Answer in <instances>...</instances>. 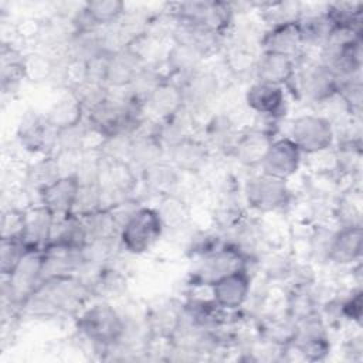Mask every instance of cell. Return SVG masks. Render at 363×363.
Instances as JSON below:
<instances>
[{
    "mask_svg": "<svg viewBox=\"0 0 363 363\" xmlns=\"http://www.w3.org/2000/svg\"><path fill=\"white\" fill-rule=\"evenodd\" d=\"M94 296L91 285L79 275H52L41 279L21 306V312L37 318L77 313Z\"/></svg>",
    "mask_w": 363,
    "mask_h": 363,
    "instance_id": "obj_1",
    "label": "cell"
},
{
    "mask_svg": "<svg viewBox=\"0 0 363 363\" xmlns=\"http://www.w3.org/2000/svg\"><path fill=\"white\" fill-rule=\"evenodd\" d=\"M77 329L96 349L113 350L122 342L125 319L108 301H99L81 311Z\"/></svg>",
    "mask_w": 363,
    "mask_h": 363,
    "instance_id": "obj_2",
    "label": "cell"
},
{
    "mask_svg": "<svg viewBox=\"0 0 363 363\" xmlns=\"http://www.w3.org/2000/svg\"><path fill=\"white\" fill-rule=\"evenodd\" d=\"M164 10L174 21L196 26L218 35H224L233 21V3L204 0V1H182L167 4Z\"/></svg>",
    "mask_w": 363,
    "mask_h": 363,
    "instance_id": "obj_3",
    "label": "cell"
},
{
    "mask_svg": "<svg viewBox=\"0 0 363 363\" xmlns=\"http://www.w3.org/2000/svg\"><path fill=\"white\" fill-rule=\"evenodd\" d=\"M163 230L164 225L157 208L139 206L123 223L119 245L129 254H143L159 241Z\"/></svg>",
    "mask_w": 363,
    "mask_h": 363,
    "instance_id": "obj_4",
    "label": "cell"
},
{
    "mask_svg": "<svg viewBox=\"0 0 363 363\" xmlns=\"http://www.w3.org/2000/svg\"><path fill=\"white\" fill-rule=\"evenodd\" d=\"M44 251L30 248L11 275L4 278L3 301L20 311L43 279Z\"/></svg>",
    "mask_w": 363,
    "mask_h": 363,
    "instance_id": "obj_5",
    "label": "cell"
},
{
    "mask_svg": "<svg viewBox=\"0 0 363 363\" xmlns=\"http://www.w3.org/2000/svg\"><path fill=\"white\" fill-rule=\"evenodd\" d=\"M292 85H295L296 94L309 104L323 105L337 95L339 78L322 61H309L296 69L289 86Z\"/></svg>",
    "mask_w": 363,
    "mask_h": 363,
    "instance_id": "obj_6",
    "label": "cell"
},
{
    "mask_svg": "<svg viewBox=\"0 0 363 363\" xmlns=\"http://www.w3.org/2000/svg\"><path fill=\"white\" fill-rule=\"evenodd\" d=\"M250 257L235 244L225 241L216 251L200 258L197 267L190 274L189 284L191 286H211L224 275L247 267Z\"/></svg>",
    "mask_w": 363,
    "mask_h": 363,
    "instance_id": "obj_7",
    "label": "cell"
},
{
    "mask_svg": "<svg viewBox=\"0 0 363 363\" xmlns=\"http://www.w3.org/2000/svg\"><path fill=\"white\" fill-rule=\"evenodd\" d=\"M335 126L323 115L305 113L292 121L288 136L305 155H318L329 150L335 143Z\"/></svg>",
    "mask_w": 363,
    "mask_h": 363,
    "instance_id": "obj_8",
    "label": "cell"
},
{
    "mask_svg": "<svg viewBox=\"0 0 363 363\" xmlns=\"http://www.w3.org/2000/svg\"><path fill=\"white\" fill-rule=\"evenodd\" d=\"M244 197L250 208L271 213L285 208L292 199L286 180L264 173L254 174L244 184Z\"/></svg>",
    "mask_w": 363,
    "mask_h": 363,
    "instance_id": "obj_9",
    "label": "cell"
},
{
    "mask_svg": "<svg viewBox=\"0 0 363 363\" xmlns=\"http://www.w3.org/2000/svg\"><path fill=\"white\" fill-rule=\"evenodd\" d=\"M301 159V150L288 136L274 139L265 157L259 164L261 173L277 179L288 180L299 170Z\"/></svg>",
    "mask_w": 363,
    "mask_h": 363,
    "instance_id": "obj_10",
    "label": "cell"
},
{
    "mask_svg": "<svg viewBox=\"0 0 363 363\" xmlns=\"http://www.w3.org/2000/svg\"><path fill=\"white\" fill-rule=\"evenodd\" d=\"M211 298L225 311L234 312L240 309L248 299L251 289V275L248 267L238 268L223 278L217 279L211 286Z\"/></svg>",
    "mask_w": 363,
    "mask_h": 363,
    "instance_id": "obj_11",
    "label": "cell"
},
{
    "mask_svg": "<svg viewBox=\"0 0 363 363\" xmlns=\"http://www.w3.org/2000/svg\"><path fill=\"white\" fill-rule=\"evenodd\" d=\"M274 133L265 128H248L238 132L235 142L231 147V155L245 167H257L265 157Z\"/></svg>",
    "mask_w": 363,
    "mask_h": 363,
    "instance_id": "obj_12",
    "label": "cell"
},
{
    "mask_svg": "<svg viewBox=\"0 0 363 363\" xmlns=\"http://www.w3.org/2000/svg\"><path fill=\"white\" fill-rule=\"evenodd\" d=\"M17 138L26 150L51 155V150L55 149L57 130L48 125L45 116L27 112L18 125Z\"/></svg>",
    "mask_w": 363,
    "mask_h": 363,
    "instance_id": "obj_13",
    "label": "cell"
},
{
    "mask_svg": "<svg viewBox=\"0 0 363 363\" xmlns=\"http://www.w3.org/2000/svg\"><path fill=\"white\" fill-rule=\"evenodd\" d=\"M180 85L184 95V106L190 111L206 109L216 99L220 89L216 72L204 68H199L183 78Z\"/></svg>",
    "mask_w": 363,
    "mask_h": 363,
    "instance_id": "obj_14",
    "label": "cell"
},
{
    "mask_svg": "<svg viewBox=\"0 0 363 363\" xmlns=\"http://www.w3.org/2000/svg\"><path fill=\"white\" fill-rule=\"evenodd\" d=\"M247 106L268 119L277 121L285 115L286 102L284 86L254 81L245 91Z\"/></svg>",
    "mask_w": 363,
    "mask_h": 363,
    "instance_id": "obj_15",
    "label": "cell"
},
{
    "mask_svg": "<svg viewBox=\"0 0 363 363\" xmlns=\"http://www.w3.org/2000/svg\"><path fill=\"white\" fill-rule=\"evenodd\" d=\"M296 60L262 51L254 61L252 72L257 82L278 85V86H289L296 72Z\"/></svg>",
    "mask_w": 363,
    "mask_h": 363,
    "instance_id": "obj_16",
    "label": "cell"
},
{
    "mask_svg": "<svg viewBox=\"0 0 363 363\" xmlns=\"http://www.w3.org/2000/svg\"><path fill=\"white\" fill-rule=\"evenodd\" d=\"M78 189L79 182L75 173L61 176L37 193L38 204L47 207L55 217L71 214L75 206Z\"/></svg>",
    "mask_w": 363,
    "mask_h": 363,
    "instance_id": "obj_17",
    "label": "cell"
},
{
    "mask_svg": "<svg viewBox=\"0 0 363 363\" xmlns=\"http://www.w3.org/2000/svg\"><path fill=\"white\" fill-rule=\"evenodd\" d=\"M147 62L128 44L111 52L105 85L108 88H128L135 75Z\"/></svg>",
    "mask_w": 363,
    "mask_h": 363,
    "instance_id": "obj_18",
    "label": "cell"
},
{
    "mask_svg": "<svg viewBox=\"0 0 363 363\" xmlns=\"http://www.w3.org/2000/svg\"><path fill=\"white\" fill-rule=\"evenodd\" d=\"M145 108H147V111L153 113L157 121L173 118L186 111L180 82L172 78L162 81L145 101Z\"/></svg>",
    "mask_w": 363,
    "mask_h": 363,
    "instance_id": "obj_19",
    "label": "cell"
},
{
    "mask_svg": "<svg viewBox=\"0 0 363 363\" xmlns=\"http://www.w3.org/2000/svg\"><path fill=\"white\" fill-rule=\"evenodd\" d=\"M262 51L275 52L298 60L302 55L303 41L299 28V20L269 27L259 40Z\"/></svg>",
    "mask_w": 363,
    "mask_h": 363,
    "instance_id": "obj_20",
    "label": "cell"
},
{
    "mask_svg": "<svg viewBox=\"0 0 363 363\" xmlns=\"http://www.w3.org/2000/svg\"><path fill=\"white\" fill-rule=\"evenodd\" d=\"M169 162L179 170L187 173L200 172L210 157V149L207 143L187 135L173 143L167 150Z\"/></svg>",
    "mask_w": 363,
    "mask_h": 363,
    "instance_id": "obj_21",
    "label": "cell"
},
{
    "mask_svg": "<svg viewBox=\"0 0 363 363\" xmlns=\"http://www.w3.org/2000/svg\"><path fill=\"white\" fill-rule=\"evenodd\" d=\"M363 251V228L362 224L342 225L333 231L328 261L337 265H349L360 259Z\"/></svg>",
    "mask_w": 363,
    "mask_h": 363,
    "instance_id": "obj_22",
    "label": "cell"
},
{
    "mask_svg": "<svg viewBox=\"0 0 363 363\" xmlns=\"http://www.w3.org/2000/svg\"><path fill=\"white\" fill-rule=\"evenodd\" d=\"M55 216L44 206L37 204L26 210L23 241L28 248L43 250L51 237Z\"/></svg>",
    "mask_w": 363,
    "mask_h": 363,
    "instance_id": "obj_23",
    "label": "cell"
},
{
    "mask_svg": "<svg viewBox=\"0 0 363 363\" xmlns=\"http://www.w3.org/2000/svg\"><path fill=\"white\" fill-rule=\"evenodd\" d=\"M164 153L166 149L152 133V130L146 132L142 128L132 138L128 163L133 167L135 172L138 170V174H140V172L146 167L163 160Z\"/></svg>",
    "mask_w": 363,
    "mask_h": 363,
    "instance_id": "obj_24",
    "label": "cell"
},
{
    "mask_svg": "<svg viewBox=\"0 0 363 363\" xmlns=\"http://www.w3.org/2000/svg\"><path fill=\"white\" fill-rule=\"evenodd\" d=\"M139 177L146 191L160 199L174 194L179 184V170L164 159L142 170Z\"/></svg>",
    "mask_w": 363,
    "mask_h": 363,
    "instance_id": "obj_25",
    "label": "cell"
},
{
    "mask_svg": "<svg viewBox=\"0 0 363 363\" xmlns=\"http://www.w3.org/2000/svg\"><path fill=\"white\" fill-rule=\"evenodd\" d=\"M44 116L52 129L62 130L82 123L85 111L74 94L69 92V95L58 99Z\"/></svg>",
    "mask_w": 363,
    "mask_h": 363,
    "instance_id": "obj_26",
    "label": "cell"
},
{
    "mask_svg": "<svg viewBox=\"0 0 363 363\" xmlns=\"http://www.w3.org/2000/svg\"><path fill=\"white\" fill-rule=\"evenodd\" d=\"M27 77L26 58L11 44H1V89L13 92Z\"/></svg>",
    "mask_w": 363,
    "mask_h": 363,
    "instance_id": "obj_27",
    "label": "cell"
},
{
    "mask_svg": "<svg viewBox=\"0 0 363 363\" xmlns=\"http://www.w3.org/2000/svg\"><path fill=\"white\" fill-rule=\"evenodd\" d=\"M203 58L201 52L191 45L173 41V45L167 51L164 64L170 75H179L183 79L200 68Z\"/></svg>",
    "mask_w": 363,
    "mask_h": 363,
    "instance_id": "obj_28",
    "label": "cell"
},
{
    "mask_svg": "<svg viewBox=\"0 0 363 363\" xmlns=\"http://www.w3.org/2000/svg\"><path fill=\"white\" fill-rule=\"evenodd\" d=\"M328 20L330 21L333 30H352L362 31V17H363V3L360 1H335L326 4L323 9Z\"/></svg>",
    "mask_w": 363,
    "mask_h": 363,
    "instance_id": "obj_29",
    "label": "cell"
},
{
    "mask_svg": "<svg viewBox=\"0 0 363 363\" xmlns=\"http://www.w3.org/2000/svg\"><path fill=\"white\" fill-rule=\"evenodd\" d=\"M88 241L89 240H106L119 238L121 224L109 208H99L81 217Z\"/></svg>",
    "mask_w": 363,
    "mask_h": 363,
    "instance_id": "obj_30",
    "label": "cell"
},
{
    "mask_svg": "<svg viewBox=\"0 0 363 363\" xmlns=\"http://www.w3.org/2000/svg\"><path fill=\"white\" fill-rule=\"evenodd\" d=\"M299 28L302 34L303 47H319L322 48L330 37L333 27L328 20L325 11L318 14L302 16L299 20Z\"/></svg>",
    "mask_w": 363,
    "mask_h": 363,
    "instance_id": "obj_31",
    "label": "cell"
},
{
    "mask_svg": "<svg viewBox=\"0 0 363 363\" xmlns=\"http://www.w3.org/2000/svg\"><path fill=\"white\" fill-rule=\"evenodd\" d=\"M255 6H258L262 20L269 27L298 21L303 16V6L298 1H265Z\"/></svg>",
    "mask_w": 363,
    "mask_h": 363,
    "instance_id": "obj_32",
    "label": "cell"
},
{
    "mask_svg": "<svg viewBox=\"0 0 363 363\" xmlns=\"http://www.w3.org/2000/svg\"><path fill=\"white\" fill-rule=\"evenodd\" d=\"M94 296H99L104 301L118 298L126 289V278L111 265L102 267L91 281Z\"/></svg>",
    "mask_w": 363,
    "mask_h": 363,
    "instance_id": "obj_33",
    "label": "cell"
},
{
    "mask_svg": "<svg viewBox=\"0 0 363 363\" xmlns=\"http://www.w3.org/2000/svg\"><path fill=\"white\" fill-rule=\"evenodd\" d=\"M206 135L208 142L220 149V150H228L231 152V147L235 142V138L238 132L234 128L233 121L225 115H217L213 116L206 126Z\"/></svg>",
    "mask_w": 363,
    "mask_h": 363,
    "instance_id": "obj_34",
    "label": "cell"
},
{
    "mask_svg": "<svg viewBox=\"0 0 363 363\" xmlns=\"http://www.w3.org/2000/svg\"><path fill=\"white\" fill-rule=\"evenodd\" d=\"M61 176V167L55 155H45L41 160L35 162L27 172V180L34 187L35 193H38L41 189L51 184Z\"/></svg>",
    "mask_w": 363,
    "mask_h": 363,
    "instance_id": "obj_35",
    "label": "cell"
},
{
    "mask_svg": "<svg viewBox=\"0 0 363 363\" xmlns=\"http://www.w3.org/2000/svg\"><path fill=\"white\" fill-rule=\"evenodd\" d=\"M28 250L30 248L20 237L0 240V271L3 278L13 274V271Z\"/></svg>",
    "mask_w": 363,
    "mask_h": 363,
    "instance_id": "obj_36",
    "label": "cell"
},
{
    "mask_svg": "<svg viewBox=\"0 0 363 363\" xmlns=\"http://www.w3.org/2000/svg\"><path fill=\"white\" fill-rule=\"evenodd\" d=\"M104 208L102 200V189L99 183H79L75 206L72 214L85 216L92 211Z\"/></svg>",
    "mask_w": 363,
    "mask_h": 363,
    "instance_id": "obj_37",
    "label": "cell"
},
{
    "mask_svg": "<svg viewBox=\"0 0 363 363\" xmlns=\"http://www.w3.org/2000/svg\"><path fill=\"white\" fill-rule=\"evenodd\" d=\"M163 225L164 228L172 225V227H177L180 224H183L187 218V210L184 203L176 196V194H170L162 199V207L157 208Z\"/></svg>",
    "mask_w": 363,
    "mask_h": 363,
    "instance_id": "obj_38",
    "label": "cell"
},
{
    "mask_svg": "<svg viewBox=\"0 0 363 363\" xmlns=\"http://www.w3.org/2000/svg\"><path fill=\"white\" fill-rule=\"evenodd\" d=\"M26 210L10 207L3 211L1 216V238L20 237L23 235Z\"/></svg>",
    "mask_w": 363,
    "mask_h": 363,
    "instance_id": "obj_39",
    "label": "cell"
},
{
    "mask_svg": "<svg viewBox=\"0 0 363 363\" xmlns=\"http://www.w3.org/2000/svg\"><path fill=\"white\" fill-rule=\"evenodd\" d=\"M362 311H363V303H362V289L356 288L350 292L347 298H345L339 303V313L343 319L360 323L362 320Z\"/></svg>",
    "mask_w": 363,
    "mask_h": 363,
    "instance_id": "obj_40",
    "label": "cell"
}]
</instances>
